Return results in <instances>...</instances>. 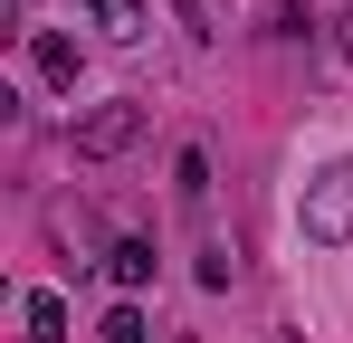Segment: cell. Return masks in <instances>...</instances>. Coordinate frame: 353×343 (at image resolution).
<instances>
[{"instance_id":"obj_1","label":"cell","mask_w":353,"mask_h":343,"mask_svg":"<svg viewBox=\"0 0 353 343\" xmlns=\"http://www.w3.org/2000/svg\"><path fill=\"white\" fill-rule=\"evenodd\" d=\"M296 229L315 238V248H344L353 238V163H325L305 181V200H296Z\"/></svg>"},{"instance_id":"obj_2","label":"cell","mask_w":353,"mask_h":343,"mask_svg":"<svg viewBox=\"0 0 353 343\" xmlns=\"http://www.w3.org/2000/svg\"><path fill=\"white\" fill-rule=\"evenodd\" d=\"M67 143H77V163H115V153L143 143V105H134V96H105V105L77 114V134H67Z\"/></svg>"},{"instance_id":"obj_3","label":"cell","mask_w":353,"mask_h":343,"mask_svg":"<svg viewBox=\"0 0 353 343\" xmlns=\"http://www.w3.org/2000/svg\"><path fill=\"white\" fill-rule=\"evenodd\" d=\"M86 29H96V39H143V29H153V0H86Z\"/></svg>"},{"instance_id":"obj_4","label":"cell","mask_w":353,"mask_h":343,"mask_svg":"<svg viewBox=\"0 0 353 343\" xmlns=\"http://www.w3.org/2000/svg\"><path fill=\"white\" fill-rule=\"evenodd\" d=\"M29 67H39L48 86H77V39H67V29H29Z\"/></svg>"},{"instance_id":"obj_5","label":"cell","mask_w":353,"mask_h":343,"mask_svg":"<svg viewBox=\"0 0 353 343\" xmlns=\"http://www.w3.org/2000/svg\"><path fill=\"white\" fill-rule=\"evenodd\" d=\"M105 277H115L124 295H143V286H153V238H115V248H105Z\"/></svg>"},{"instance_id":"obj_6","label":"cell","mask_w":353,"mask_h":343,"mask_svg":"<svg viewBox=\"0 0 353 343\" xmlns=\"http://www.w3.org/2000/svg\"><path fill=\"white\" fill-rule=\"evenodd\" d=\"M172 191L191 200V210L210 200V153H201V143H181V153H172Z\"/></svg>"},{"instance_id":"obj_7","label":"cell","mask_w":353,"mask_h":343,"mask_svg":"<svg viewBox=\"0 0 353 343\" xmlns=\"http://www.w3.org/2000/svg\"><path fill=\"white\" fill-rule=\"evenodd\" d=\"M19 315H29V343H67V295H48V286H39Z\"/></svg>"},{"instance_id":"obj_8","label":"cell","mask_w":353,"mask_h":343,"mask_svg":"<svg viewBox=\"0 0 353 343\" xmlns=\"http://www.w3.org/2000/svg\"><path fill=\"white\" fill-rule=\"evenodd\" d=\"M191 277L210 286V295H220V286H239V248H220V238H210V248H201V267H191Z\"/></svg>"},{"instance_id":"obj_9","label":"cell","mask_w":353,"mask_h":343,"mask_svg":"<svg viewBox=\"0 0 353 343\" xmlns=\"http://www.w3.org/2000/svg\"><path fill=\"white\" fill-rule=\"evenodd\" d=\"M96 334H105V343H153V334H143V305H134V295H124V305L96 324Z\"/></svg>"},{"instance_id":"obj_10","label":"cell","mask_w":353,"mask_h":343,"mask_svg":"<svg viewBox=\"0 0 353 343\" xmlns=\"http://www.w3.org/2000/svg\"><path fill=\"white\" fill-rule=\"evenodd\" d=\"M181 10V29H191V39H220V10H210V0H172Z\"/></svg>"},{"instance_id":"obj_11","label":"cell","mask_w":353,"mask_h":343,"mask_svg":"<svg viewBox=\"0 0 353 343\" xmlns=\"http://www.w3.org/2000/svg\"><path fill=\"white\" fill-rule=\"evenodd\" d=\"M305 29H315V19H305V10H268V39H277V48H296V39H305Z\"/></svg>"},{"instance_id":"obj_12","label":"cell","mask_w":353,"mask_h":343,"mask_svg":"<svg viewBox=\"0 0 353 343\" xmlns=\"http://www.w3.org/2000/svg\"><path fill=\"white\" fill-rule=\"evenodd\" d=\"M334 48H344V67H353V19H344V29H334Z\"/></svg>"}]
</instances>
